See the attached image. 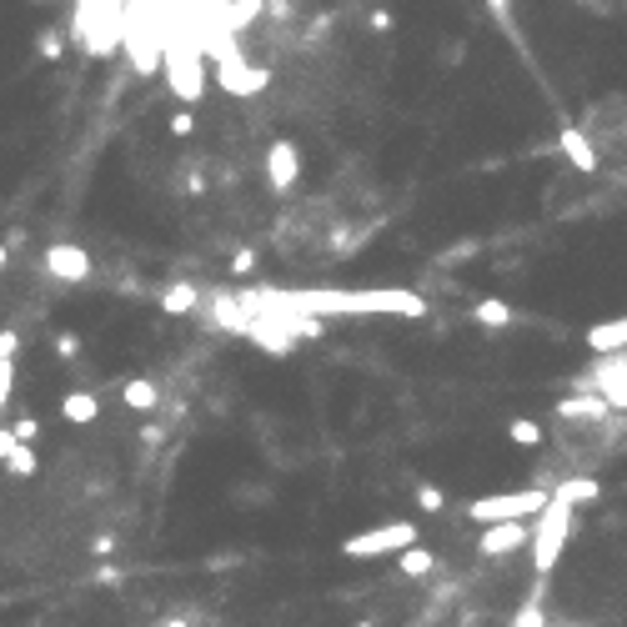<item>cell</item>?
Returning <instances> with one entry per match:
<instances>
[{
    "mask_svg": "<svg viewBox=\"0 0 627 627\" xmlns=\"http://www.w3.org/2000/svg\"><path fill=\"white\" fill-rule=\"evenodd\" d=\"M281 306L311 311V317H372V311H387V317H427V301L417 291H342V286H296V291H266Z\"/></svg>",
    "mask_w": 627,
    "mask_h": 627,
    "instance_id": "6da1fadb",
    "label": "cell"
},
{
    "mask_svg": "<svg viewBox=\"0 0 627 627\" xmlns=\"http://www.w3.org/2000/svg\"><path fill=\"white\" fill-rule=\"evenodd\" d=\"M76 41L86 56H116L121 51V36H126V11L121 0H76V21H71Z\"/></svg>",
    "mask_w": 627,
    "mask_h": 627,
    "instance_id": "7a4b0ae2",
    "label": "cell"
},
{
    "mask_svg": "<svg viewBox=\"0 0 627 627\" xmlns=\"http://www.w3.org/2000/svg\"><path fill=\"white\" fill-rule=\"evenodd\" d=\"M161 66H166V81H171L176 101H181V106H196V101H201V86H206V66H201V41H196L191 26H181V31H171V36L161 41Z\"/></svg>",
    "mask_w": 627,
    "mask_h": 627,
    "instance_id": "3957f363",
    "label": "cell"
},
{
    "mask_svg": "<svg viewBox=\"0 0 627 627\" xmlns=\"http://www.w3.org/2000/svg\"><path fill=\"white\" fill-rule=\"evenodd\" d=\"M572 517H577V507H572L562 492H547V507L537 512L532 537H527V552H532L537 577H547V572L557 567V557H562V547H567V537H572Z\"/></svg>",
    "mask_w": 627,
    "mask_h": 627,
    "instance_id": "277c9868",
    "label": "cell"
},
{
    "mask_svg": "<svg viewBox=\"0 0 627 627\" xmlns=\"http://www.w3.org/2000/svg\"><path fill=\"white\" fill-rule=\"evenodd\" d=\"M547 492L552 487H522V492H492V497H477L467 502V517L472 522H522V517H537L547 507Z\"/></svg>",
    "mask_w": 627,
    "mask_h": 627,
    "instance_id": "5b68a950",
    "label": "cell"
},
{
    "mask_svg": "<svg viewBox=\"0 0 627 627\" xmlns=\"http://www.w3.org/2000/svg\"><path fill=\"white\" fill-rule=\"evenodd\" d=\"M216 81H221V91H231V96H261L271 76H266L261 66H251V61L236 51L231 36H221V41H216Z\"/></svg>",
    "mask_w": 627,
    "mask_h": 627,
    "instance_id": "8992f818",
    "label": "cell"
},
{
    "mask_svg": "<svg viewBox=\"0 0 627 627\" xmlns=\"http://www.w3.org/2000/svg\"><path fill=\"white\" fill-rule=\"evenodd\" d=\"M417 542V522H382V527H367L357 537L342 542V557L352 562H367V557H387V552H402Z\"/></svg>",
    "mask_w": 627,
    "mask_h": 627,
    "instance_id": "52a82bcc",
    "label": "cell"
},
{
    "mask_svg": "<svg viewBox=\"0 0 627 627\" xmlns=\"http://www.w3.org/2000/svg\"><path fill=\"white\" fill-rule=\"evenodd\" d=\"M527 537H532V522H487L482 537H477V552L482 557H507V552L527 547Z\"/></svg>",
    "mask_w": 627,
    "mask_h": 627,
    "instance_id": "ba28073f",
    "label": "cell"
},
{
    "mask_svg": "<svg viewBox=\"0 0 627 627\" xmlns=\"http://www.w3.org/2000/svg\"><path fill=\"white\" fill-rule=\"evenodd\" d=\"M296 176H301L296 141H271V151H266V181H271V191H291Z\"/></svg>",
    "mask_w": 627,
    "mask_h": 627,
    "instance_id": "9c48e42d",
    "label": "cell"
},
{
    "mask_svg": "<svg viewBox=\"0 0 627 627\" xmlns=\"http://www.w3.org/2000/svg\"><path fill=\"white\" fill-rule=\"evenodd\" d=\"M46 266H51L56 281H91V256H86L76 241H56V246L46 251Z\"/></svg>",
    "mask_w": 627,
    "mask_h": 627,
    "instance_id": "30bf717a",
    "label": "cell"
},
{
    "mask_svg": "<svg viewBox=\"0 0 627 627\" xmlns=\"http://www.w3.org/2000/svg\"><path fill=\"white\" fill-rule=\"evenodd\" d=\"M557 146H562V156L582 171V176H592L597 166H602V156L592 151V141H587V131H577V126H562V136H557Z\"/></svg>",
    "mask_w": 627,
    "mask_h": 627,
    "instance_id": "8fae6325",
    "label": "cell"
},
{
    "mask_svg": "<svg viewBox=\"0 0 627 627\" xmlns=\"http://www.w3.org/2000/svg\"><path fill=\"white\" fill-rule=\"evenodd\" d=\"M121 402H126L131 412H156V407H161V392H156L151 377H131V382L121 387Z\"/></svg>",
    "mask_w": 627,
    "mask_h": 627,
    "instance_id": "7c38bea8",
    "label": "cell"
},
{
    "mask_svg": "<svg viewBox=\"0 0 627 627\" xmlns=\"http://www.w3.org/2000/svg\"><path fill=\"white\" fill-rule=\"evenodd\" d=\"M607 412H612L607 397H567V402H557V417H577V422H602Z\"/></svg>",
    "mask_w": 627,
    "mask_h": 627,
    "instance_id": "4fadbf2b",
    "label": "cell"
},
{
    "mask_svg": "<svg viewBox=\"0 0 627 627\" xmlns=\"http://www.w3.org/2000/svg\"><path fill=\"white\" fill-rule=\"evenodd\" d=\"M196 306H201V291L191 281H176V286L161 291V311H171V317H191Z\"/></svg>",
    "mask_w": 627,
    "mask_h": 627,
    "instance_id": "5bb4252c",
    "label": "cell"
},
{
    "mask_svg": "<svg viewBox=\"0 0 627 627\" xmlns=\"http://www.w3.org/2000/svg\"><path fill=\"white\" fill-rule=\"evenodd\" d=\"M587 347H592V352H622V347H627V317H622V322H597V327L587 332Z\"/></svg>",
    "mask_w": 627,
    "mask_h": 627,
    "instance_id": "9a60e30c",
    "label": "cell"
},
{
    "mask_svg": "<svg viewBox=\"0 0 627 627\" xmlns=\"http://www.w3.org/2000/svg\"><path fill=\"white\" fill-rule=\"evenodd\" d=\"M61 417H66V422H76V427L96 422V417H101V402H96V392H71V397L61 402Z\"/></svg>",
    "mask_w": 627,
    "mask_h": 627,
    "instance_id": "2e32d148",
    "label": "cell"
},
{
    "mask_svg": "<svg viewBox=\"0 0 627 627\" xmlns=\"http://www.w3.org/2000/svg\"><path fill=\"white\" fill-rule=\"evenodd\" d=\"M397 567H402V577H432V572H437V557H432L422 542H412V547L397 552Z\"/></svg>",
    "mask_w": 627,
    "mask_h": 627,
    "instance_id": "e0dca14e",
    "label": "cell"
},
{
    "mask_svg": "<svg viewBox=\"0 0 627 627\" xmlns=\"http://www.w3.org/2000/svg\"><path fill=\"white\" fill-rule=\"evenodd\" d=\"M472 322H477V327H492V332H497V327H512V306L497 301V296H487V301L472 306Z\"/></svg>",
    "mask_w": 627,
    "mask_h": 627,
    "instance_id": "ac0fdd59",
    "label": "cell"
},
{
    "mask_svg": "<svg viewBox=\"0 0 627 627\" xmlns=\"http://www.w3.org/2000/svg\"><path fill=\"white\" fill-rule=\"evenodd\" d=\"M552 492H562L572 507H582V502H592V497L602 492V482H597V477H567V482H557Z\"/></svg>",
    "mask_w": 627,
    "mask_h": 627,
    "instance_id": "d6986e66",
    "label": "cell"
},
{
    "mask_svg": "<svg viewBox=\"0 0 627 627\" xmlns=\"http://www.w3.org/2000/svg\"><path fill=\"white\" fill-rule=\"evenodd\" d=\"M6 467H11L16 477H36V472H41V462H36L31 442H11V447H6Z\"/></svg>",
    "mask_w": 627,
    "mask_h": 627,
    "instance_id": "ffe728a7",
    "label": "cell"
},
{
    "mask_svg": "<svg viewBox=\"0 0 627 627\" xmlns=\"http://www.w3.org/2000/svg\"><path fill=\"white\" fill-rule=\"evenodd\" d=\"M507 437H512L517 447H527V452L542 447V427H537L532 417H512V422H507Z\"/></svg>",
    "mask_w": 627,
    "mask_h": 627,
    "instance_id": "44dd1931",
    "label": "cell"
},
{
    "mask_svg": "<svg viewBox=\"0 0 627 627\" xmlns=\"http://www.w3.org/2000/svg\"><path fill=\"white\" fill-rule=\"evenodd\" d=\"M512 627H547V622H542V587L517 607V622H512Z\"/></svg>",
    "mask_w": 627,
    "mask_h": 627,
    "instance_id": "7402d4cb",
    "label": "cell"
},
{
    "mask_svg": "<svg viewBox=\"0 0 627 627\" xmlns=\"http://www.w3.org/2000/svg\"><path fill=\"white\" fill-rule=\"evenodd\" d=\"M417 507H422V512H442V507H447L442 487H432V482H417Z\"/></svg>",
    "mask_w": 627,
    "mask_h": 627,
    "instance_id": "603a6c76",
    "label": "cell"
},
{
    "mask_svg": "<svg viewBox=\"0 0 627 627\" xmlns=\"http://www.w3.org/2000/svg\"><path fill=\"white\" fill-rule=\"evenodd\" d=\"M36 432H41V422H36V417H21V422L11 427V437H16V442H36Z\"/></svg>",
    "mask_w": 627,
    "mask_h": 627,
    "instance_id": "cb8c5ba5",
    "label": "cell"
},
{
    "mask_svg": "<svg viewBox=\"0 0 627 627\" xmlns=\"http://www.w3.org/2000/svg\"><path fill=\"white\" fill-rule=\"evenodd\" d=\"M191 131H196V116H191V111H176V116H171V136H191Z\"/></svg>",
    "mask_w": 627,
    "mask_h": 627,
    "instance_id": "d4e9b609",
    "label": "cell"
},
{
    "mask_svg": "<svg viewBox=\"0 0 627 627\" xmlns=\"http://www.w3.org/2000/svg\"><path fill=\"white\" fill-rule=\"evenodd\" d=\"M16 347H21V337H16V332H0V362H11V357H16Z\"/></svg>",
    "mask_w": 627,
    "mask_h": 627,
    "instance_id": "484cf974",
    "label": "cell"
},
{
    "mask_svg": "<svg viewBox=\"0 0 627 627\" xmlns=\"http://www.w3.org/2000/svg\"><path fill=\"white\" fill-rule=\"evenodd\" d=\"M61 51H66V46H61V36H56V31H46V36H41V56H56V61H61Z\"/></svg>",
    "mask_w": 627,
    "mask_h": 627,
    "instance_id": "4316f807",
    "label": "cell"
},
{
    "mask_svg": "<svg viewBox=\"0 0 627 627\" xmlns=\"http://www.w3.org/2000/svg\"><path fill=\"white\" fill-rule=\"evenodd\" d=\"M56 352H61V357H76L81 342H76V337H56Z\"/></svg>",
    "mask_w": 627,
    "mask_h": 627,
    "instance_id": "83f0119b",
    "label": "cell"
},
{
    "mask_svg": "<svg viewBox=\"0 0 627 627\" xmlns=\"http://www.w3.org/2000/svg\"><path fill=\"white\" fill-rule=\"evenodd\" d=\"M487 11H492V16H507V0H487Z\"/></svg>",
    "mask_w": 627,
    "mask_h": 627,
    "instance_id": "f1b7e54d",
    "label": "cell"
},
{
    "mask_svg": "<svg viewBox=\"0 0 627 627\" xmlns=\"http://www.w3.org/2000/svg\"><path fill=\"white\" fill-rule=\"evenodd\" d=\"M161 627H191V622H186V617H166Z\"/></svg>",
    "mask_w": 627,
    "mask_h": 627,
    "instance_id": "f546056e",
    "label": "cell"
},
{
    "mask_svg": "<svg viewBox=\"0 0 627 627\" xmlns=\"http://www.w3.org/2000/svg\"><path fill=\"white\" fill-rule=\"evenodd\" d=\"M357 627H377V622H372V617H362V622H357Z\"/></svg>",
    "mask_w": 627,
    "mask_h": 627,
    "instance_id": "4dcf8cb0",
    "label": "cell"
},
{
    "mask_svg": "<svg viewBox=\"0 0 627 627\" xmlns=\"http://www.w3.org/2000/svg\"><path fill=\"white\" fill-rule=\"evenodd\" d=\"M0 266H6V246H0Z\"/></svg>",
    "mask_w": 627,
    "mask_h": 627,
    "instance_id": "1f68e13d",
    "label": "cell"
},
{
    "mask_svg": "<svg viewBox=\"0 0 627 627\" xmlns=\"http://www.w3.org/2000/svg\"><path fill=\"white\" fill-rule=\"evenodd\" d=\"M572 627H577V622H572Z\"/></svg>",
    "mask_w": 627,
    "mask_h": 627,
    "instance_id": "d6a6232c",
    "label": "cell"
}]
</instances>
